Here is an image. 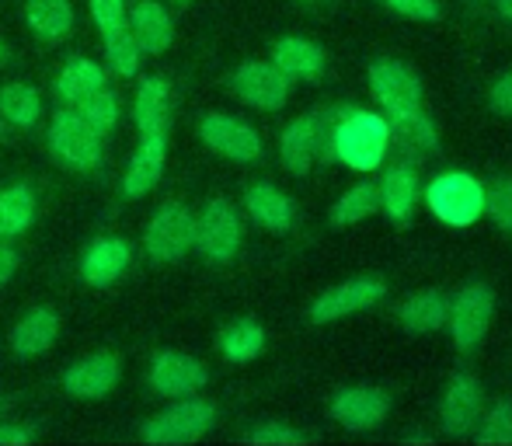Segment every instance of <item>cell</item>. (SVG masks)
I'll return each instance as SVG.
<instances>
[{
    "label": "cell",
    "mask_w": 512,
    "mask_h": 446,
    "mask_svg": "<svg viewBox=\"0 0 512 446\" xmlns=\"http://www.w3.org/2000/svg\"><path fill=\"white\" fill-rule=\"evenodd\" d=\"M14 269H18V255L11 248H0V286L14 276Z\"/></svg>",
    "instance_id": "41"
},
{
    "label": "cell",
    "mask_w": 512,
    "mask_h": 446,
    "mask_svg": "<svg viewBox=\"0 0 512 446\" xmlns=\"http://www.w3.org/2000/svg\"><path fill=\"white\" fill-rule=\"evenodd\" d=\"M370 91L391 115H405L422 109V81L415 70L401 60H373L370 63Z\"/></svg>",
    "instance_id": "6"
},
{
    "label": "cell",
    "mask_w": 512,
    "mask_h": 446,
    "mask_svg": "<svg viewBox=\"0 0 512 446\" xmlns=\"http://www.w3.org/2000/svg\"><path fill=\"white\" fill-rule=\"evenodd\" d=\"M35 217V196L28 185H11L0 192V241L18 237Z\"/></svg>",
    "instance_id": "28"
},
{
    "label": "cell",
    "mask_w": 512,
    "mask_h": 446,
    "mask_svg": "<svg viewBox=\"0 0 512 446\" xmlns=\"http://www.w3.org/2000/svg\"><path fill=\"white\" fill-rule=\"evenodd\" d=\"M391 147V129L373 112H345L331 126V150L352 171H377Z\"/></svg>",
    "instance_id": "1"
},
{
    "label": "cell",
    "mask_w": 512,
    "mask_h": 446,
    "mask_svg": "<svg viewBox=\"0 0 512 446\" xmlns=\"http://www.w3.org/2000/svg\"><path fill=\"white\" fill-rule=\"evenodd\" d=\"M129 28H133L136 42H140V53H164L171 46V18L161 4L154 0H140L133 4V14H129Z\"/></svg>",
    "instance_id": "20"
},
{
    "label": "cell",
    "mask_w": 512,
    "mask_h": 446,
    "mask_svg": "<svg viewBox=\"0 0 512 446\" xmlns=\"http://www.w3.org/2000/svg\"><path fill=\"white\" fill-rule=\"evenodd\" d=\"M56 335H60V318L53 311H32L11 332V345L18 356H39L56 342Z\"/></svg>",
    "instance_id": "26"
},
{
    "label": "cell",
    "mask_w": 512,
    "mask_h": 446,
    "mask_svg": "<svg viewBox=\"0 0 512 446\" xmlns=\"http://www.w3.org/2000/svg\"><path fill=\"white\" fill-rule=\"evenodd\" d=\"M234 95L244 105H255V109L276 112L290 98V77L276 67V63H244L234 70Z\"/></svg>",
    "instance_id": "11"
},
{
    "label": "cell",
    "mask_w": 512,
    "mask_h": 446,
    "mask_svg": "<svg viewBox=\"0 0 512 446\" xmlns=\"http://www.w3.org/2000/svg\"><path fill=\"white\" fill-rule=\"evenodd\" d=\"M387 7H391L394 14H401V18H411V21H436L439 14H443L436 0H387Z\"/></svg>",
    "instance_id": "37"
},
{
    "label": "cell",
    "mask_w": 512,
    "mask_h": 446,
    "mask_svg": "<svg viewBox=\"0 0 512 446\" xmlns=\"http://www.w3.org/2000/svg\"><path fill=\"white\" fill-rule=\"evenodd\" d=\"M331 140V126L324 112H307L297 122H290L279 140V157H283L286 171L290 175H307L310 164L324 154V143Z\"/></svg>",
    "instance_id": "7"
},
{
    "label": "cell",
    "mask_w": 512,
    "mask_h": 446,
    "mask_svg": "<svg viewBox=\"0 0 512 446\" xmlns=\"http://www.w3.org/2000/svg\"><path fill=\"white\" fill-rule=\"evenodd\" d=\"M98 88H105V70L91 60H74L60 74V81H56V95L67 98V102H74V105Z\"/></svg>",
    "instance_id": "30"
},
{
    "label": "cell",
    "mask_w": 512,
    "mask_h": 446,
    "mask_svg": "<svg viewBox=\"0 0 512 446\" xmlns=\"http://www.w3.org/2000/svg\"><path fill=\"white\" fill-rule=\"evenodd\" d=\"M213 419H216V408L209 405V401L192 398V401H182V405L168 408V412H161L154 422H147V426H143V440L164 443V446L192 443L213 426Z\"/></svg>",
    "instance_id": "9"
},
{
    "label": "cell",
    "mask_w": 512,
    "mask_h": 446,
    "mask_svg": "<svg viewBox=\"0 0 512 446\" xmlns=\"http://www.w3.org/2000/svg\"><path fill=\"white\" fill-rule=\"evenodd\" d=\"M196 244L209 262H230L241 248V220L227 199H213L196 223Z\"/></svg>",
    "instance_id": "12"
},
{
    "label": "cell",
    "mask_w": 512,
    "mask_h": 446,
    "mask_svg": "<svg viewBox=\"0 0 512 446\" xmlns=\"http://www.w3.org/2000/svg\"><path fill=\"white\" fill-rule=\"evenodd\" d=\"M331 415H335L345 429H352V433H370V429H377L380 422L391 415V394L373 384L345 387V391H338L335 401H331Z\"/></svg>",
    "instance_id": "10"
},
{
    "label": "cell",
    "mask_w": 512,
    "mask_h": 446,
    "mask_svg": "<svg viewBox=\"0 0 512 446\" xmlns=\"http://www.w3.org/2000/svg\"><path fill=\"white\" fill-rule=\"evenodd\" d=\"M105 56H108V67L119 77H133L136 67H140V42H136L133 28H126L122 21L105 28Z\"/></svg>",
    "instance_id": "31"
},
{
    "label": "cell",
    "mask_w": 512,
    "mask_h": 446,
    "mask_svg": "<svg viewBox=\"0 0 512 446\" xmlns=\"http://www.w3.org/2000/svg\"><path fill=\"white\" fill-rule=\"evenodd\" d=\"M0 112L14 122V126H32L39 119L42 105H39V95H35L28 84H7L0 91Z\"/></svg>",
    "instance_id": "33"
},
{
    "label": "cell",
    "mask_w": 512,
    "mask_h": 446,
    "mask_svg": "<svg viewBox=\"0 0 512 446\" xmlns=\"http://www.w3.org/2000/svg\"><path fill=\"white\" fill-rule=\"evenodd\" d=\"M384 297H387V283L380 276L345 279V283L324 290L321 297L310 304V321L328 325V321H338V318H349V314L366 311V307L380 304Z\"/></svg>",
    "instance_id": "4"
},
{
    "label": "cell",
    "mask_w": 512,
    "mask_h": 446,
    "mask_svg": "<svg viewBox=\"0 0 512 446\" xmlns=\"http://www.w3.org/2000/svg\"><path fill=\"white\" fill-rule=\"evenodd\" d=\"M150 384L157 394H196L206 384V366L185 352H161L150 370Z\"/></svg>",
    "instance_id": "15"
},
{
    "label": "cell",
    "mask_w": 512,
    "mask_h": 446,
    "mask_svg": "<svg viewBox=\"0 0 512 446\" xmlns=\"http://www.w3.org/2000/svg\"><path fill=\"white\" fill-rule=\"evenodd\" d=\"M196 244V217L185 206H161L147 227V255L154 262H178Z\"/></svg>",
    "instance_id": "8"
},
{
    "label": "cell",
    "mask_w": 512,
    "mask_h": 446,
    "mask_svg": "<svg viewBox=\"0 0 512 446\" xmlns=\"http://www.w3.org/2000/svg\"><path fill=\"white\" fill-rule=\"evenodd\" d=\"M377 210H380V185L359 182L335 199V206H331V223H335V227H352V223L373 217Z\"/></svg>",
    "instance_id": "27"
},
{
    "label": "cell",
    "mask_w": 512,
    "mask_h": 446,
    "mask_svg": "<svg viewBox=\"0 0 512 446\" xmlns=\"http://www.w3.org/2000/svg\"><path fill=\"white\" fill-rule=\"evenodd\" d=\"M418 203V171L415 164H394L380 182V206L391 220H408Z\"/></svg>",
    "instance_id": "21"
},
{
    "label": "cell",
    "mask_w": 512,
    "mask_h": 446,
    "mask_svg": "<svg viewBox=\"0 0 512 446\" xmlns=\"http://www.w3.org/2000/svg\"><path fill=\"white\" fill-rule=\"evenodd\" d=\"M28 25L35 28L46 39H63L74 25V11H70V0H28L25 4Z\"/></svg>",
    "instance_id": "29"
},
{
    "label": "cell",
    "mask_w": 512,
    "mask_h": 446,
    "mask_svg": "<svg viewBox=\"0 0 512 446\" xmlns=\"http://www.w3.org/2000/svg\"><path fill=\"white\" fill-rule=\"evenodd\" d=\"M481 408H485V387L474 373H457V377L446 384L443 405H439V419L450 436H467L481 419Z\"/></svg>",
    "instance_id": "13"
},
{
    "label": "cell",
    "mask_w": 512,
    "mask_h": 446,
    "mask_svg": "<svg viewBox=\"0 0 512 446\" xmlns=\"http://www.w3.org/2000/svg\"><path fill=\"white\" fill-rule=\"evenodd\" d=\"M91 14H95V21H98V28H112V25H119L122 18H126V4L122 0H91Z\"/></svg>",
    "instance_id": "40"
},
{
    "label": "cell",
    "mask_w": 512,
    "mask_h": 446,
    "mask_svg": "<svg viewBox=\"0 0 512 446\" xmlns=\"http://www.w3.org/2000/svg\"><path fill=\"white\" fill-rule=\"evenodd\" d=\"M178 4H189V0H178Z\"/></svg>",
    "instance_id": "44"
},
{
    "label": "cell",
    "mask_w": 512,
    "mask_h": 446,
    "mask_svg": "<svg viewBox=\"0 0 512 446\" xmlns=\"http://www.w3.org/2000/svg\"><path fill=\"white\" fill-rule=\"evenodd\" d=\"M119 373H122L119 359L108 356V352H98V356H88L70 366L63 384H67V391L74 398H105L119 384Z\"/></svg>",
    "instance_id": "16"
},
{
    "label": "cell",
    "mask_w": 512,
    "mask_h": 446,
    "mask_svg": "<svg viewBox=\"0 0 512 446\" xmlns=\"http://www.w3.org/2000/svg\"><path fill=\"white\" fill-rule=\"evenodd\" d=\"M324 49L317 46V42L310 39H297V35H290V39H279L276 49H272V63H276L279 70H283L286 77H317L324 70Z\"/></svg>",
    "instance_id": "22"
},
{
    "label": "cell",
    "mask_w": 512,
    "mask_h": 446,
    "mask_svg": "<svg viewBox=\"0 0 512 446\" xmlns=\"http://www.w3.org/2000/svg\"><path fill=\"white\" fill-rule=\"evenodd\" d=\"M446 314H450V300L439 290H422L398 307V325L408 335H432L446 325Z\"/></svg>",
    "instance_id": "17"
},
{
    "label": "cell",
    "mask_w": 512,
    "mask_h": 446,
    "mask_svg": "<svg viewBox=\"0 0 512 446\" xmlns=\"http://www.w3.org/2000/svg\"><path fill=\"white\" fill-rule=\"evenodd\" d=\"M171 112V91L161 77H143L136 91V126L143 136H164Z\"/></svg>",
    "instance_id": "23"
},
{
    "label": "cell",
    "mask_w": 512,
    "mask_h": 446,
    "mask_svg": "<svg viewBox=\"0 0 512 446\" xmlns=\"http://www.w3.org/2000/svg\"><path fill=\"white\" fill-rule=\"evenodd\" d=\"M265 349V332L255 321H234L230 328L220 332V352L234 363H248Z\"/></svg>",
    "instance_id": "32"
},
{
    "label": "cell",
    "mask_w": 512,
    "mask_h": 446,
    "mask_svg": "<svg viewBox=\"0 0 512 446\" xmlns=\"http://www.w3.org/2000/svg\"><path fill=\"white\" fill-rule=\"evenodd\" d=\"M49 143H53V154L67 161L70 168L88 171L102 161V133L77 112L56 115L53 126H49Z\"/></svg>",
    "instance_id": "5"
},
{
    "label": "cell",
    "mask_w": 512,
    "mask_h": 446,
    "mask_svg": "<svg viewBox=\"0 0 512 446\" xmlns=\"http://www.w3.org/2000/svg\"><path fill=\"white\" fill-rule=\"evenodd\" d=\"M425 203L446 227H471L485 213V185L467 171H443L425 189Z\"/></svg>",
    "instance_id": "2"
},
{
    "label": "cell",
    "mask_w": 512,
    "mask_h": 446,
    "mask_svg": "<svg viewBox=\"0 0 512 446\" xmlns=\"http://www.w3.org/2000/svg\"><path fill=\"white\" fill-rule=\"evenodd\" d=\"M488 105H492L495 115L512 119V70H506V74L488 88Z\"/></svg>",
    "instance_id": "38"
},
{
    "label": "cell",
    "mask_w": 512,
    "mask_h": 446,
    "mask_svg": "<svg viewBox=\"0 0 512 446\" xmlns=\"http://www.w3.org/2000/svg\"><path fill=\"white\" fill-rule=\"evenodd\" d=\"M248 443H269V446H293V443H304V436L293 433V429L279 426V422H269V426L255 429L248 436Z\"/></svg>",
    "instance_id": "39"
},
{
    "label": "cell",
    "mask_w": 512,
    "mask_h": 446,
    "mask_svg": "<svg viewBox=\"0 0 512 446\" xmlns=\"http://www.w3.org/2000/svg\"><path fill=\"white\" fill-rule=\"evenodd\" d=\"M77 115L88 119L98 133H105V129H112L115 119H119V102H115V95H108L105 88H98V91H91L88 98L77 102Z\"/></svg>",
    "instance_id": "34"
},
{
    "label": "cell",
    "mask_w": 512,
    "mask_h": 446,
    "mask_svg": "<svg viewBox=\"0 0 512 446\" xmlns=\"http://www.w3.org/2000/svg\"><path fill=\"white\" fill-rule=\"evenodd\" d=\"M199 136H203V143L209 150H216V154L230 157V161H255L258 154H262V140H258V133L248 126V122L241 119H230V115H206L203 126H199Z\"/></svg>",
    "instance_id": "14"
},
{
    "label": "cell",
    "mask_w": 512,
    "mask_h": 446,
    "mask_svg": "<svg viewBox=\"0 0 512 446\" xmlns=\"http://www.w3.org/2000/svg\"><path fill=\"white\" fill-rule=\"evenodd\" d=\"M387 129H391V140L398 143L405 154L422 157V154L439 150V133H436V126L429 122V115H422V109L394 115V119L387 122Z\"/></svg>",
    "instance_id": "25"
},
{
    "label": "cell",
    "mask_w": 512,
    "mask_h": 446,
    "mask_svg": "<svg viewBox=\"0 0 512 446\" xmlns=\"http://www.w3.org/2000/svg\"><path fill=\"white\" fill-rule=\"evenodd\" d=\"M495 7H499L502 18H509V21H512V0H495Z\"/></svg>",
    "instance_id": "43"
},
{
    "label": "cell",
    "mask_w": 512,
    "mask_h": 446,
    "mask_svg": "<svg viewBox=\"0 0 512 446\" xmlns=\"http://www.w3.org/2000/svg\"><path fill=\"white\" fill-rule=\"evenodd\" d=\"M129 265V244L115 241V237H98L88 251H84L81 276L91 286H108L122 276V269Z\"/></svg>",
    "instance_id": "18"
},
{
    "label": "cell",
    "mask_w": 512,
    "mask_h": 446,
    "mask_svg": "<svg viewBox=\"0 0 512 446\" xmlns=\"http://www.w3.org/2000/svg\"><path fill=\"white\" fill-rule=\"evenodd\" d=\"M161 171H164V136H143L140 150L133 154L126 171V182H122V192L129 199H140L161 182Z\"/></svg>",
    "instance_id": "19"
},
{
    "label": "cell",
    "mask_w": 512,
    "mask_h": 446,
    "mask_svg": "<svg viewBox=\"0 0 512 446\" xmlns=\"http://www.w3.org/2000/svg\"><path fill=\"white\" fill-rule=\"evenodd\" d=\"M495 318V293L492 286L485 283H467L464 290L453 297L450 304V332H453V345L460 352H474L488 335V325Z\"/></svg>",
    "instance_id": "3"
},
{
    "label": "cell",
    "mask_w": 512,
    "mask_h": 446,
    "mask_svg": "<svg viewBox=\"0 0 512 446\" xmlns=\"http://www.w3.org/2000/svg\"><path fill=\"white\" fill-rule=\"evenodd\" d=\"M485 210L492 213L495 227L512 237V178L502 175L485 189Z\"/></svg>",
    "instance_id": "36"
},
{
    "label": "cell",
    "mask_w": 512,
    "mask_h": 446,
    "mask_svg": "<svg viewBox=\"0 0 512 446\" xmlns=\"http://www.w3.org/2000/svg\"><path fill=\"white\" fill-rule=\"evenodd\" d=\"M32 436L28 433H21V429H0V443H18V446H25Z\"/></svg>",
    "instance_id": "42"
},
{
    "label": "cell",
    "mask_w": 512,
    "mask_h": 446,
    "mask_svg": "<svg viewBox=\"0 0 512 446\" xmlns=\"http://www.w3.org/2000/svg\"><path fill=\"white\" fill-rule=\"evenodd\" d=\"M478 422H481L478 443L512 446V401H495L485 419H478Z\"/></svg>",
    "instance_id": "35"
},
{
    "label": "cell",
    "mask_w": 512,
    "mask_h": 446,
    "mask_svg": "<svg viewBox=\"0 0 512 446\" xmlns=\"http://www.w3.org/2000/svg\"><path fill=\"white\" fill-rule=\"evenodd\" d=\"M244 203H248L251 217L262 223V227L276 230V234H286V230L293 227V203L276 189V185H269V182L251 185Z\"/></svg>",
    "instance_id": "24"
}]
</instances>
